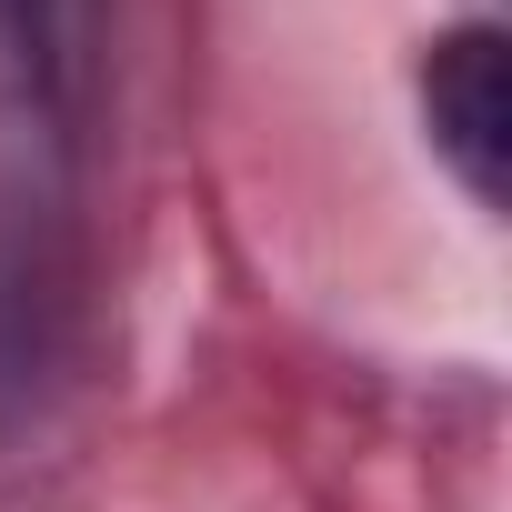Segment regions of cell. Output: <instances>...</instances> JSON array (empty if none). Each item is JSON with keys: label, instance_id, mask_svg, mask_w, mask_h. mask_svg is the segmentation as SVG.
Wrapping results in <instances>:
<instances>
[{"label": "cell", "instance_id": "7a4b0ae2", "mask_svg": "<svg viewBox=\"0 0 512 512\" xmlns=\"http://www.w3.org/2000/svg\"><path fill=\"white\" fill-rule=\"evenodd\" d=\"M422 131H432L442 171L492 211L512 181V51L492 21H452L422 51Z\"/></svg>", "mask_w": 512, "mask_h": 512}, {"label": "cell", "instance_id": "6da1fadb", "mask_svg": "<svg viewBox=\"0 0 512 512\" xmlns=\"http://www.w3.org/2000/svg\"><path fill=\"white\" fill-rule=\"evenodd\" d=\"M71 362H81V292H71V262L0 221V462L21 442H41L51 402L71 392Z\"/></svg>", "mask_w": 512, "mask_h": 512}, {"label": "cell", "instance_id": "3957f363", "mask_svg": "<svg viewBox=\"0 0 512 512\" xmlns=\"http://www.w3.org/2000/svg\"><path fill=\"white\" fill-rule=\"evenodd\" d=\"M0 41H11V71L51 121H81L91 61H101L91 51L101 41V0H0Z\"/></svg>", "mask_w": 512, "mask_h": 512}]
</instances>
